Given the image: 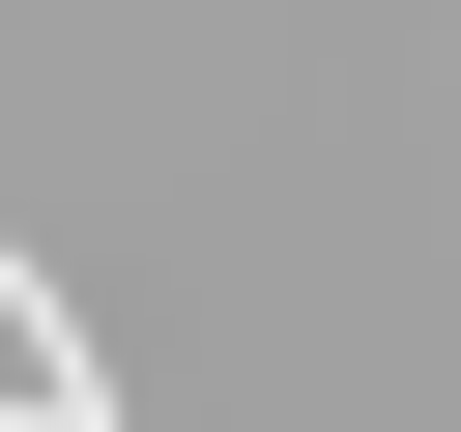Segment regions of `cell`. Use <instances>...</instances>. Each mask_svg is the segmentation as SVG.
I'll use <instances>...</instances> for the list:
<instances>
[{"instance_id": "obj_1", "label": "cell", "mask_w": 461, "mask_h": 432, "mask_svg": "<svg viewBox=\"0 0 461 432\" xmlns=\"http://www.w3.org/2000/svg\"><path fill=\"white\" fill-rule=\"evenodd\" d=\"M0 432H86V374H58V317H29V259H0Z\"/></svg>"}]
</instances>
